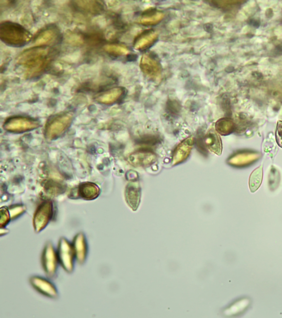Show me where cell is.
<instances>
[{
  "mask_svg": "<svg viewBox=\"0 0 282 318\" xmlns=\"http://www.w3.org/2000/svg\"><path fill=\"white\" fill-rule=\"evenodd\" d=\"M7 212H8L5 210H4L3 212L2 209L1 217V225L2 228L4 227V226H5L10 220L9 216H8V213Z\"/></svg>",
  "mask_w": 282,
  "mask_h": 318,
  "instance_id": "17",
  "label": "cell"
},
{
  "mask_svg": "<svg viewBox=\"0 0 282 318\" xmlns=\"http://www.w3.org/2000/svg\"><path fill=\"white\" fill-rule=\"evenodd\" d=\"M35 121L25 118H16L10 120L6 124L7 128L13 129H28L36 126Z\"/></svg>",
  "mask_w": 282,
  "mask_h": 318,
  "instance_id": "12",
  "label": "cell"
},
{
  "mask_svg": "<svg viewBox=\"0 0 282 318\" xmlns=\"http://www.w3.org/2000/svg\"><path fill=\"white\" fill-rule=\"evenodd\" d=\"M75 257L73 245L65 238H61L58 247L57 258L61 265L68 273L74 270V258Z\"/></svg>",
  "mask_w": 282,
  "mask_h": 318,
  "instance_id": "3",
  "label": "cell"
},
{
  "mask_svg": "<svg viewBox=\"0 0 282 318\" xmlns=\"http://www.w3.org/2000/svg\"><path fill=\"white\" fill-rule=\"evenodd\" d=\"M105 51L109 53L116 56L127 55L129 53V50L123 45L117 44H109L104 47Z\"/></svg>",
  "mask_w": 282,
  "mask_h": 318,
  "instance_id": "15",
  "label": "cell"
},
{
  "mask_svg": "<svg viewBox=\"0 0 282 318\" xmlns=\"http://www.w3.org/2000/svg\"><path fill=\"white\" fill-rule=\"evenodd\" d=\"M276 138L277 144L282 148V122H280L277 125Z\"/></svg>",
  "mask_w": 282,
  "mask_h": 318,
  "instance_id": "16",
  "label": "cell"
},
{
  "mask_svg": "<svg viewBox=\"0 0 282 318\" xmlns=\"http://www.w3.org/2000/svg\"><path fill=\"white\" fill-rule=\"evenodd\" d=\"M58 36L57 30L53 27H49L41 31L36 37L35 43L37 45L48 44L56 40Z\"/></svg>",
  "mask_w": 282,
  "mask_h": 318,
  "instance_id": "10",
  "label": "cell"
},
{
  "mask_svg": "<svg viewBox=\"0 0 282 318\" xmlns=\"http://www.w3.org/2000/svg\"><path fill=\"white\" fill-rule=\"evenodd\" d=\"M140 68L146 76L152 80H158L161 77V64L154 58L149 54L143 55L140 61Z\"/></svg>",
  "mask_w": 282,
  "mask_h": 318,
  "instance_id": "5",
  "label": "cell"
},
{
  "mask_svg": "<svg viewBox=\"0 0 282 318\" xmlns=\"http://www.w3.org/2000/svg\"><path fill=\"white\" fill-rule=\"evenodd\" d=\"M263 179V167L260 166L256 169L250 175L249 179V188L250 191L254 193L258 190L262 185Z\"/></svg>",
  "mask_w": 282,
  "mask_h": 318,
  "instance_id": "13",
  "label": "cell"
},
{
  "mask_svg": "<svg viewBox=\"0 0 282 318\" xmlns=\"http://www.w3.org/2000/svg\"><path fill=\"white\" fill-rule=\"evenodd\" d=\"M49 48L37 47L28 49L20 54L17 63L27 69L31 76H35L43 70L49 60Z\"/></svg>",
  "mask_w": 282,
  "mask_h": 318,
  "instance_id": "1",
  "label": "cell"
},
{
  "mask_svg": "<svg viewBox=\"0 0 282 318\" xmlns=\"http://www.w3.org/2000/svg\"><path fill=\"white\" fill-rule=\"evenodd\" d=\"M42 264L46 274L50 277H52L56 274L57 267V258L53 245L50 242L45 247L42 255Z\"/></svg>",
  "mask_w": 282,
  "mask_h": 318,
  "instance_id": "6",
  "label": "cell"
},
{
  "mask_svg": "<svg viewBox=\"0 0 282 318\" xmlns=\"http://www.w3.org/2000/svg\"><path fill=\"white\" fill-rule=\"evenodd\" d=\"M158 33L153 31L145 32L138 37L134 44L137 50H144L150 48L158 39Z\"/></svg>",
  "mask_w": 282,
  "mask_h": 318,
  "instance_id": "9",
  "label": "cell"
},
{
  "mask_svg": "<svg viewBox=\"0 0 282 318\" xmlns=\"http://www.w3.org/2000/svg\"><path fill=\"white\" fill-rule=\"evenodd\" d=\"M164 18V15L161 12H154L152 13L142 16L138 20V23L150 26V25L156 24L162 21Z\"/></svg>",
  "mask_w": 282,
  "mask_h": 318,
  "instance_id": "14",
  "label": "cell"
},
{
  "mask_svg": "<svg viewBox=\"0 0 282 318\" xmlns=\"http://www.w3.org/2000/svg\"><path fill=\"white\" fill-rule=\"evenodd\" d=\"M75 256L79 263L85 262L87 254V246L85 235L79 233L74 238L73 243Z\"/></svg>",
  "mask_w": 282,
  "mask_h": 318,
  "instance_id": "8",
  "label": "cell"
},
{
  "mask_svg": "<svg viewBox=\"0 0 282 318\" xmlns=\"http://www.w3.org/2000/svg\"><path fill=\"white\" fill-rule=\"evenodd\" d=\"M31 33L20 25L6 22L0 26V39L6 44L13 47H22L31 40Z\"/></svg>",
  "mask_w": 282,
  "mask_h": 318,
  "instance_id": "2",
  "label": "cell"
},
{
  "mask_svg": "<svg viewBox=\"0 0 282 318\" xmlns=\"http://www.w3.org/2000/svg\"><path fill=\"white\" fill-rule=\"evenodd\" d=\"M124 93V90L121 87L113 88L99 95L97 100L99 102L103 103H112L119 99Z\"/></svg>",
  "mask_w": 282,
  "mask_h": 318,
  "instance_id": "11",
  "label": "cell"
},
{
  "mask_svg": "<svg viewBox=\"0 0 282 318\" xmlns=\"http://www.w3.org/2000/svg\"><path fill=\"white\" fill-rule=\"evenodd\" d=\"M53 215V208L51 202L42 204L37 210L34 219V228L35 232L39 233L48 225Z\"/></svg>",
  "mask_w": 282,
  "mask_h": 318,
  "instance_id": "4",
  "label": "cell"
},
{
  "mask_svg": "<svg viewBox=\"0 0 282 318\" xmlns=\"http://www.w3.org/2000/svg\"><path fill=\"white\" fill-rule=\"evenodd\" d=\"M31 283L35 289L46 296L55 298L58 296L56 287L47 280L39 277H33Z\"/></svg>",
  "mask_w": 282,
  "mask_h": 318,
  "instance_id": "7",
  "label": "cell"
}]
</instances>
